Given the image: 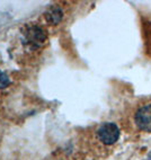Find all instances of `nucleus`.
Listing matches in <instances>:
<instances>
[{"instance_id":"2","label":"nucleus","mask_w":151,"mask_h":160,"mask_svg":"<svg viewBox=\"0 0 151 160\" xmlns=\"http://www.w3.org/2000/svg\"><path fill=\"white\" fill-rule=\"evenodd\" d=\"M134 122L141 131L151 133V104L143 105L138 109L134 115Z\"/></svg>"},{"instance_id":"3","label":"nucleus","mask_w":151,"mask_h":160,"mask_svg":"<svg viewBox=\"0 0 151 160\" xmlns=\"http://www.w3.org/2000/svg\"><path fill=\"white\" fill-rule=\"evenodd\" d=\"M25 37L27 43L35 46V48H38L45 41L46 35H45V32L43 31L41 27L32 26V27L28 28V31L25 33Z\"/></svg>"},{"instance_id":"4","label":"nucleus","mask_w":151,"mask_h":160,"mask_svg":"<svg viewBox=\"0 0 151 160\" xmlns=\"http://www.w3.org/2000/svg\"><path fill=\"white\" fill-rule=\"evenodd\" d=\"M46 20L52 25H57L61 22L63 17V12L60 7H51L48 12H45Z\"/></svg>"},{"instance_id":"1","label":"nucleus","mask_w":151,"mask_h":160,"mask_svg":"<svg viewBox=\"0 0 151 160\" xmlns=\"http://www.w3.org/2000/svg\"><path fill=\"white\" fill-rule=\"evenodd\" d=\"M97 135H98V139L104 144L112 146L120 138V129L117 128L115 123L107 122V123H104L99 126V129L97 130Z\"/></svg>"},{"instance_id":"5","label":"nucleus","mask_w":151,"mask_h":160,"mask_svg":"<svg viewBox=\"0 0 151 160\" xmlns=\"http://www.w3.org/2000/svg\"><path fill=\"white\" fill-rule=\"evenodd\" d=\"M9 83H10V80H9V77L7 76V73L0 70V89L8 87Z\"/></svg>"}]
</instances>
